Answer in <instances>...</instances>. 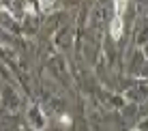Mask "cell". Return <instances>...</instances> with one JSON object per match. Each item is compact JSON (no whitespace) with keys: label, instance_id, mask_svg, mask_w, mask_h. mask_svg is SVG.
I'll return each instance as SVG.
<instances>
[{"label":"cell","instance_id":"cell-1","mask_svg":"<svg viewBox=\"0 0 148 131\" xmlns=\"http://www.w3.org/2000/svg\"><path fill=\"white\" fill-rule=\"evenodd\" d=\"M110 32H112V39H114V41H118V39H120V34H122V17H120V15H114Z\"/></svg>","mask_w":148,"mask_h":131},{"label":"cell","instance_id":"cell-2","mask_svg":"<svg viewBox=\"0 0 148 131\" xmlns=\"http://www.w3.org/2000/svg\"><path fill=\"white\" fill-rule=\"evenodd\" d=\"M125 9H127V0H114V15H120L122 17Z\"/></svg>","mask_w":148,"mask_h":131},{"label":"cell","instance_id":"cell-3","mask_svg":"<svg viewBox=\"0 0 148 131\" xmlns=\"http://www.w3.org/2000/svg\"><path fill=\"white\" fill-rule=\"evenodd\" d=\"M39 4H41V9H43V11H49V9L56 4V0H39Z\"/></svg>","mask_w":148,"mask_h":131},{"label":"cell","instance_id":"cell-4","mask_svg":"<svg viewBox=\"0 0 148 131\" xmlns=\"http://www.w3.org/2000/svg\"><path fill=\"white\" fill-rule=\"evenodd\" d=\"M60 120H62V123H64V125H69V123H71V118L67 116V114H64V116H62V118H60Z\"/></svg>","mask_w":148,"mask_h":131},{"label":"cell","instance_id":"cell-5","mask_svg":"<svg viewBox=\"0 0 148 131\" xmlns=\"http://www.w3.org/2000/svg\"><path fill=\"white\" fill-rule=\"evenodd\" d=\"M131 131H140V129H131Z\"/></svg>","mask_w":148,"mask_h":131}]
</instances>
